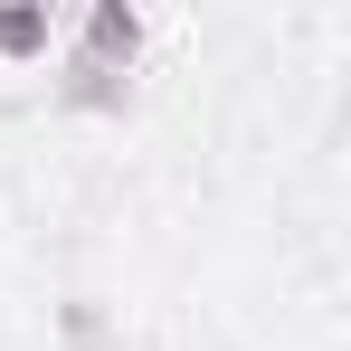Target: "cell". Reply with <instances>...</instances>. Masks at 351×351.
<instances>
[{"label": "cell", "mask_w": 351, "mask_h": 351, "mask_svg": "<svg viewBox=\"0 0 351 351\" xmlns=\"http://www.w3.org/2000/svg\"><path fill=\"white\" fill-rule=\"evenodd\" d=\"M48 38V10H0V48H38Z\"/></svg>", "instance_id": "2"}, {"label": "cell", "mask_w": 351, "mask_h": 351, "mask_svg": "<svg viewBox=\"0 0 351 351\" xmlns=\"http://www.w3.org/2000/svg\"><path fill=\"white\" fill-rule=\"evenodd\" d=\"M133 48H143V19H133L123 0H105V10L86 19V48H76V58H95V66H123Z\"/></svg>", "instance_id": "1"}]
</instances>
